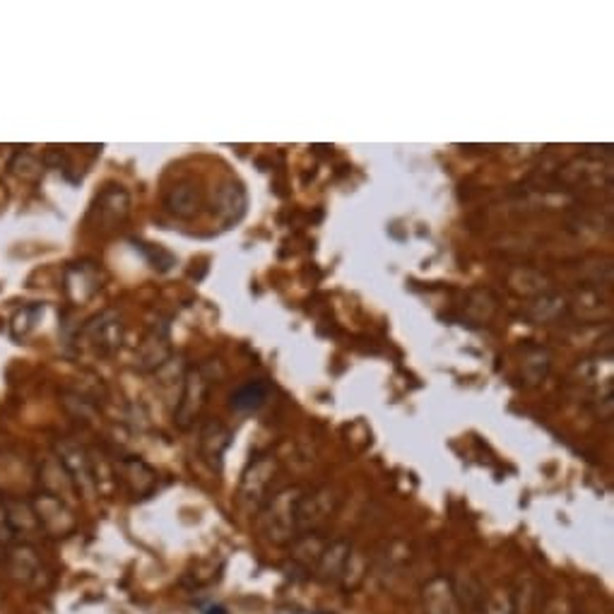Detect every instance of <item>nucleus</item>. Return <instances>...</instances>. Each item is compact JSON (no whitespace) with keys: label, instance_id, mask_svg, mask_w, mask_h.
<instances>
[{"label":"nucleus","instance_id":"nucleus-8","mask_svg":"<svg viewBox=\"0 0 614 614\" xmlns=\"http://www.w3.org/2000/svg\"><path fill=\"white\" fill-rule=\"evenodd\" d=\"M424 607H427V614H463L458 593L444 578H436L424 588Z\"/></svg>","mask_w":614,"mask_h":614},{"label":"nucleus","instance_id":"nucleus-13","mask_svg":"<svg viewBox=\"0 0 614 614\" xmlns=\"http://www.w3.org/2000/svg\"><path fill=\"white\" fill-rule=\"evenodd\" d=\"M200 610H203V614H227L220 605H205V607H200Z\"/></svg>","mask_w":614,"mask_h":614},{"label":"nucleus","instance_id":"nucleus-10","mask_svg":"<svg viewBox=\"0 0 614 614\" xmlns=\"http://www.w3.org/2000/svg\"><path fill=\"white\" fill-rule=\"evenodd\" d=\"M8 169L13 171L15 176H20V179L25 181H34L41 176V162L34 155H29V152H17V155L10 159Z\"/></svg>","mask_w":614,"mask_h":614},{"label":"nucleus","instance_id":"nucleus-5","mask_svg":"<svg viewBox=\"0 0 614 614\" xmlns=\"http://www.w3.org/2000/svg\"><path fill=\"white\" fill-rule=\"evenodd\" d=\"M39 484H41V492L51 494V497L66 501V504L70 506V501H73V497L78 492H75L73 482H70L68 472L66 468L61 465V460H58L56 456H46L44 460L39 463Z\"/></svg>","mask_w":614,"mask_h":614},{"label":"nucleus","instance_id":"nucleus-7","mask_svg":"<svg viewBox=\"0 0 614 614\" xmlns=\"http://www.w3.org/2000/svg\"><path fill=\"white\" fill-rule=\"evenodd\" d=\"M116 472L118 477H121V482L131 489L135 497H147L157 484V475L147 468L143 460L135 458L121 460V463L116 465Z\"/></svg>","mask_w":614,"mask_h":614},{"label":"nucleus","instance_id":"nucleus-6","mask_svg":"<svg viewBox=\"0 0 614 614\" xmlns=\"http://www.w3.org/2000/svg\"><path fill=\"white\" fill-rule=\"evenodd\" d=\"M85 338H90L92 347L99 354H111L116 347H121V323L111 314L97 316L85 326Z\"/></svg>","mask_w":614,"mask_h":614},{"label":"nucleus","instance_id":"nucleus-2","mask_svg":"<svg viewBox=\"0 0 614 614\" xmlns=\"http://www.w3.org/2000/svg\"><path fill=\"white\" fill-rule=\"evenodd\" d=\"M53 456L61 460V465L66 468L75 492L82 494V497H92V494L97 492V472H94L92 458L85 448L66 439L58 441Z\"/></svg>","mask_w":614,"mask_h":614},{"label":"nucleus","instance_id":"nucleus-14","mask_svg":"<svg viewBox=\"0 0 614 614\" xmlns=\"http://www.w3.org/2000/svg\"><path fill=\"white\" fill-rule=\"evenodd\" d=\"M3 559H5V547L0 545V562H3Z\"/></svg>","mask_w":614,"mask_h":614},{"label":"nucleus","instance_id":"nucleus-9","mask_svg":"<svg viewBox=\"0 0 614 614\" xmlns=\"http://www.w3.org/2000/svg\"><path fill=\"white\" fill-rule=\"evenodd\" d=\"M128 212V196L121 191V188H111V191H104L102 198L97 200L94 205V215H99V220L104 224H116L126 217Z\"/></svg>","mask_w":614,"mask_h":614},{"label":"nucleus","instance_id":"nucleus-12","mask_svg":"<svg viewBox=\"0 0 614 614\" xmlns=\"http://www.w3.org/2000/svg\"><path fill=\"white\" fill-rule=\"evenodd\" d=\"M15 542L13 533H10V525H8V516H5V499L0 497V545L10 547Z\"/></svg>","mask_w":614,"mask_h":614},{"label":"nucleus","instance_id":"nucleus-1","mask_svg":"<svg viewBox=\"0 0 614 614\" xmlns=\"http://www.w3.org/2000/svg\"><path fill=\"white\" fill-rule=\"evenodd\" d=\"M5 566H8L10 578L29 590H44L49 586L51 574L46 569L44 559L37 552V547L29 542H13L5 549Z\"/></svg>","mask_w":614,"mask_h":614},{"label":"nucleus","instance_id":"nucleus-11","mask_svg":"<svg viewBox=\"0 0 614 614\" xmlns=\"http://www.w3.org/2000/svg\"><path fill=\"white\" fill-rule=\"evenodd\" d=\"M41 306H25V309H20L13 318V323H10V333H13L15 340L25 338L29 330L34 328V321H37Z\"/></svg>","mask_w":614,"mask_h":614},{"label":"nucleus","instance_id":"nucleus-3","mask_svg":"<svg viewBox=\"0 0 614 614\" xmlns=\"http://www.w3.org/2000/svg\"><path fill=\"white\" fill-rule=\"evenodd\" d=\"M32 501V509L37 513V521L41 528V535L46 537H68L75 530V516L73 509L66 501L51 497V494L39 492Z\"/></svg>","mask_w":614,"mask_h":614},{"label":"nucleus","instance_id":"nucleus-4","mask_svg":"<svg viewBox=\"0 0 614 614\" xmlns=\"http://www.w3.org/2000/svg\"><path fill=\"white\" fill-rule=\"evenodd\" d=\"M5 516H8L10 533L15 540L29 542L32 545L37 537H41V528L37 521V513L32 509V501L25 497H5Z\"/></svg>","mask_w":614,"mask_h":614}]
</instances>
